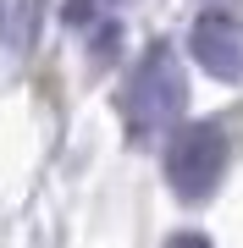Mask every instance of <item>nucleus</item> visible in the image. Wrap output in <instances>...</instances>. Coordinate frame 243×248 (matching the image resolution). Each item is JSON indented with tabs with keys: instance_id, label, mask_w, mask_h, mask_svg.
<instances>
[{
	"instance_id": "f03ea898",
	"label": "nucleus",
	"mask_w": 243,
	"mask_h": 248,
	"mask_svg": "<svg viewBox=\"0 0 243 248\" xmlns=\"http://www.w3.org/2000/svg\"><path fill=\"white\" fill-rule=\"evenodd\" d=\"M227 171V138L216 122H182L166 143V182L188 204H199Z\"/></svg>"
},
{
	"instance_id": "20e7f679",
	"label": "nucleus",
	"mask_w": 243,
	"mask_h": 248,
	"mask_svg": "<svg viewBox=\"0 0 243 248\" xmlns=\"http://www.w3.org/2000/svg\"><path fill=\"white\" fill-rule=\"evenodd\" d=\"M33 28H39V0H11V11H6V45L28 50L33 45Z\"/></svg>"
},
{
	"instance_id": "7ed1b4c3",
	"label": "nucleus",
	"mask_w": 243,
	"mask_h": 248,
	"mask_svg": "<svg viewBox=\"0 0 243 248\" xmlns=\"http://www.w3.org/2000/svg\"><path fill=\"white\" fill-rule=\"evenodd\" d=\"M188 50L210 78H221V83L243 78V22L227 17V11H199L194 33H188Z\"/></svg>"
},
{
	"instance_id": "f257e3e1",
	"label": "nucleus",
	"mask_w": 243,
	"mask_h": 248,
	"mask_svg": "<svg viewBox=\"0 0 243 248\" xmlns=\"http://www.w3.org/2000/svg\"><path fill=\"white\" fill-rule=\"evenodd\" d=\"M188 105V78H182L177 66V50L171 45H149L144 61L133 66V78H127V94H122V116H127V133L133 138H149L171 127Z\"/></svg>"
},
{
	"instance_id": "39448f33",
	"label": "nucleus",
	"mask_w": 243,
	"mask_h": 248,
	"mask_svg": "<svg viewBox=\"0 0 243 248\" xmlns=\"http://www.w3.org/2000/svg\"><path fill=\"white\" fill-rule=\"evenodd\" d=\"M166 248H210V237H205V232H177Z\"/></svg>"
}]
</instances>
